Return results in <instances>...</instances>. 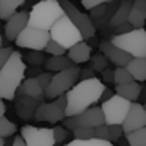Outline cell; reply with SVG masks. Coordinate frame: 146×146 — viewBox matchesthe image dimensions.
Returning a JSON list of instances; mask_svg holds the SVG:
<instances>
[{"label": "cell", "mask_w": 146, "mask_h": 146, "mask_svg": "<svg viewBox=\"0 0 146 146\" xmlns=\"http://www.w3.org/2000/svg\"><path fill=\"white\" fill-rule=\"evenodd\" d=\"M132 29H133V27L126 21V22L119 24V25H116V27H113V32L116 33V35H119V33H126V32H129V30H132Z\"/></svg>", "instance_id": "ab89813d"}, {"label": "cell", "mask_w": 146, "mask_h": 146, "mask_svg": "<svg viewBox=\"0 0 146 146\" xmlns=\"http://www.w3.org/2000/svg\"><path fill=\"white\" fill-rule=\"evenodd\" d=\"M115 93H116L118 96H121V98H124V99H127V101L133 102V101H137V99L140 98L141 85H140V82L132 80V82L123 83V85H116Z\"/></svg>", "instance_id": "44dd1931"}, {"label": "cell", "mask_w": 146, "mask_h": 146, "mask_svg": "<svg viewBox=\"0 0 146 146\" xmlns=\"http://www.w3.org/2000/svg\"><path fill=\"white\" fill-rule=\"evenodd\" d=\"M64 146H115L111 141H107V140H101V138H85V140H79V138H74L72 141H69L68 145Z\"/></svg>", "instance_id": "484cf974"}, {"label": "cell", "mask_w": 146, "mask_h": 146, "mask_svg": "<svg viewBox=\"0 0 146 146\" xmlns=\"http://www.w3.org/2000/svg\"><path fill=\"white\" fill-rule=\"evenodd\" d=\"M126 68L135 82H145L146 80V57H132L126 63Z\"/></svg>", "instance_id": "d6986e66"}, {"label": "cell", "mask_w": 146, "mask_h": 146, "mask_svg": "<svg viewBox=\"0 0 146 146\" xmlns=\"http://www.w3.org/2000/svg\"><path fill=\"white\" fill-rule=\"evenodd\" d=\"M145 21H146V0H132V7H130L129 16H127V22L133 29H140V27H145Z\"/></svg>", "instance_id": "2e32d148"}, {"label": "cell", "mask_w": 146, "mask_h": 146, "mask_svg": "<svg viewBox=\"0 0 146 146\" xmlns=\"http://www.w3.org/2000/svg\"><path fill=\"white\" fill-rule=\"evenodd\" d=\"M123 132H130V130L140 129V127H146V111L145 107L141 104H138L137 101L130 102V107L126 113V118L121 123Z\"/></svg>", "instance_id": "4fadbf2b"}, {"label": "cell", "mask_w": 146, "mask_h": 146, "mask_svg": "<svg viewBox=\"0 0 146 146\" xmlns=\"http://www.w3.org/2000/svg\"><path fill=\"white\" fill-rule=\"evenodd\" d=\"M0 47H2V36H0Z\"/></svg>", "instance_id": "7dc6e473"}, {"label": "cell", "mask_w": 146, "mask_h": 146, "mask_svg": "<svg viewBox=\"0 0 146 146\" xmlns=\"http://www.w3.org/2000/svg\"><path fill=\"white\" fill-rule=\"evenodd\" d=\"M107 8H108V3H101V5H96V7H93L91 10V19H96V17H101V16H104L105 14V11H107Z\"/></svg>", "instance_id": "d590c367"}, {"label": "cell", "mask_w": 146, "mask_h": 146, "mask_svg": "<svg viewBox=\"0 0 146 146\" xmlns=\"http://www.w3.org/2000/svg\"><path fill=\"white\" fill-rule=\"evenodd\" d=\"M58 3L63 8V13L69 17V21L77 27L83 39H90L96 35V27L93 24V19L86 14H83L80 10H77L76 5L71 3L69 0H58Z\"/></svg>", "instance_id": "52a82bcc"}, {"label": "cell", "mask_w": 146, "mask_h": 146, "mask_svg": "<svg viewBox=\"0 0 146 146\" xmlns=\"http://www.w3.org/2000/svg\"><path fill=\"white\" fill-rule=\"evenodd\" d=\"M64 107H66L64 94L57 96L52 102H41L36 107L33 118L36 121H46V123H60L64 118Z\"/></svg>", "instance_id": "8fae6325"}, {"label": "cell", "mask_w": 146, "mask_h": 146, "mask_svg": "<svg viewBox=\"0 0 146 146\" xmlns=\"http://www.w3.org/2000/svg\"><path fill=\"white\" fill-rule=\"evenodd\" d=\"M49 36L55 42L63 46L64 49H69L71 46H74L76 42L83 39L80 32L77 30V27L71 22L66 14H63L54 22V25L49 29Z\"/></svg>", "instance_id": "5b68a950"}, {"label": "cell", "mask_w": 146, "mask_h": 146, "mask_svg": "<svg viewBox=\"0 0 146 146\" xmlns=\"http://www.w3.org/2000/svg\"><path fill=\"white\" fill-rule=\"evenodd\" d=\"M110 42L127 52L130 57H146V30L143 27L115 35Z\"/></svg>", "instance_id": "277c9868"}, {"label": "cell", "mask_w": 146, "mask_h": 146, "mask_svg": "<svg viewBox=\"0 0 146 146\" xmlns=\"http://www.w3.org/2000/svg\"><path fill=\"white\" fill-rule=\"evenodd\" d=\"M25 60H29L33 64H41L44 61V55L41 54V50H33V52L25 55Z\"/></svg>", "instance_id": "e575fe53"}, {"label": "cell", "mask_w": 146, "mask_h": 146, "mask_svg": "<svg viewBox=\"0 0 146 146\" xmlns=\"http://www.w3.org/2000/svg\"><path fill=\"white\" fill-rule=\"evenodd\" d=\"M79 68L71 66L66 69L57 71L54 76L50 77V82L44 90V98L47 99H54L57 96H61L79 80Z\"/></svg>", "instance_id": "8992f818"}, {"label": "cell", "mask_w": 146, "mask_h": 146, "mask_svg": "<svg viewBox=\"0 0 146 146\" xmlns=\"http://www.w3.org/2000/svg\"><path fill=\"white\" fill-rule=\"evenodd\" d=\"M19 93V96H29V98H35V99H42L44 98V90L39 86L38 80L35 77H29L24 79L21 82L19 88H17L16 94Z\"/></svg>", "instance_id": "ffe728a7"}, {"label": "cell", "mask_w": 146, "mask_h": 146, "mask_svg": "<svg viewBox=\"0 0 146 146\" xmlns=\"http://www.w3.org/2000/svg\"><path fill=\"white\" fill-rule=\"evenodd\" d=\"M11 146H25V143H24V140L21 138V135H19V137H14V138H13Z\"/></svg>", "instance_id": "ee69618b"}, {"label": "cell", "mask_w": 146, "mask_h": 146, "mask_svg": "<svg viewBox=\"0 0 146 146\" xmlns=\"http://www.w3.org/2000/svg\"><path fill=\"white\" fill-rule=\"evenodd\" d=\"M50 77H52V74H50V72H41V74H38V76H36L35 79L38 80L39 86H41L42 90H46V86H47V85H49V82H50Z\"/></svg>", "instance_id": "8d00e7d4"}, {"label": "cell", "mask_w": 146, "mask_h": 146, "mask_svg": "<svg viewBox=\"0 0 146 146\" xmlns=\"http://www.w3.org/2000/svg\"><path fill=\"white\" fill-rule=\"evenodd\" d=\"M113 94H115V91H111L110 88H107V86H105V88H104V91L101 93V98H99V101H102V102H104V101H107V99L110 98V96H113Z\"/></svg>", "instance_id": "7bdbcfd3"}, {"label": "cell", "mask_w": 146, "mask_h": 146, "mask_svg": "<svg viewBox=\"0 0 146 146\" xmlns=\"http://www.w3.org/2000/svg\"><path fill=\"white\" fill-rule=\"evenodd\" d=\"M50 39L49 36V30H41L36 27L25 25L21 33L16 36L14 42L17 47L22 49H30V50H44L47 41Z\"/></svg>", "instance_id": "9c48e42d"}, {"label": "cell", "mask_w": 146, "mask_h": 146, "mask_svg": "<svg viewBox=\"0 0 146 146\" xmlns=\"http://www.w3.org/2000/svg\"><path fill=\"white\" fill-rule=\"evenodd\" d=\"M61 121H63L64 129L72 130V129H76V127H96V126L104 123V116H102L101 107L91 105V107L85 108L83 111H80V113H77V115L64 116Z\"/></svg>", "instance_id": "30bf717a"}, {"label": "cell", "mask_w": 146, "mask_h": 146, "mask_svg": "<svg viewBox=\"0 0 146 146\" xmlns=\"http://www.w3.org/2000/svg\"><path fill=\"white\" fill-rule=\"evenodd\" d=\"M17 130L16 124L13 123V121H10L8 118L3 116H0V138H7V137H11L14 135Z\"/></svg>", "instance_id": "4316f807"}, {"label": "cell", "mask_w": 146, "mask_h": 146, "mask_svg": "<svg viewBox=\"0 0 146 146\" xmlns=\"http://www.w3.org/2000/svg\"><path fill=\"white\" fill-rule=\"evenodd\" d=\"M74 138L85 140V138H93L94 137V127H76L71 130Z\"/></svg>", "instance_id": "f546056e"}, {"label": "cell", "mask_w": 146, "mask_h": 146, "mask_svg": "<svg viewBox=\"0 0 146 146\" xmlns=\"http://www.w3.org/2000/svg\"><path fill=\"white\" fill-rule=\"evenodd\" d=\"M5 24V36H7L10 41H14L16 36L21 33V30L27 25V21H29V13L25 11H16L13 13Z\"/></svg>", "instance_id": "9a60e30c"}, {"label": "cell", "mask_w": 146, "mask_h": 146, "mask_svg": "<svg viewBox=\"0 0 146 146\" xmlns=\"http://www.w3.org/2000/svg\"><path fill=\"white\" fill-rule=\"evenodd\" d=\"M102 80H104L105 83L113 82V71H110V69H107V68H104V69H102Z\"/></svg>", "instance_id": "60d3db41"}, {"label": "cell", "mask_w": 146, "mask_h": 146, "mask_svg": "<svg viewBox=\"0 0 146 146\" xmlns=\"http://www.w3.org/2000/svg\"><path fill=\"white\" fill-rule=\"evenodd\" d=\"M25 63L19 52H11L10 58L0 69V99L13 101L21 82L25 79Z\"/></svg>", "instance_id": "7a4b0ae2"}, {"label": "cell", "mask_w": 146, "mask_h": 146, "mask_svg": "<svg viewBox=\"0 0 146 146\" xmlns=\"http://www.w3.org/2000/svg\"><path fill=\"white\" fill-rule=\"evenodd\" d=\"M52 130H54V140H55V143H61V141H64V140H66L68 129H64L63 126H55Z\"/></svg>", "instance_id": "d6a6232c"}, {"label": "cell", "mask_w": 146, "mask_h": 146, "mask_svg": "<svg viewBox=\"0 0 146 146\" xmlns=\"http://www.w3.org/2000/svg\"><path fill=\"white\" fill-rule=\"evenodd\" d=\"M123 135H124V132H123L121 124H110V126H108V141L116 143L123 138Z\"/></svg>", "instance_id": "f1b7e54d"}, {"label": "cell", "mask_w": 146, "mask_h": 146, "mask_svg": "<svg viewBox=\"0 0 146 146\" xmlns=\"http://www.w3.org/2000/svg\"><path fill=\"white\" fill-rule=\"evenodd\" d=\"M132 76L124 66H116V69L113 71V83H116V85H123V83L132 82Z\"/></svg>", "instance_id": "83f0119b"}, {"label": "cell", "mask_w": 146, "mask_h": 146, "mask_svg": "<svg viewBox=\"0 0 146 146\" xmlns=\"http://www.w3.org/2000/svg\"><path fill=\"white\" fill-rule=\"evenodd\" d=\"M79 77L82 80H85V79H91V77H96V76L93 69H83V71H79Z\"/></svg>", "instance_id": "b9f144b4"}, {"label": "cell", "mask_w": 146, "mask_h": 146, "mask_svg": "<svg viewBox=\"0 0 146 146\" xmlns=\"http://www.w3.org/2000/svg\"><path fill=\"white\" fill-rule=\"evenodd\" d=\"M130 107V101L121 98L115 93L113 96L102 102L101 110H102V116H104V123L105 124H121L123 119L126 118V113Z\"/></svg>", "instance_id": "ba28073f"}, {"label": "cell", "mask_w": 146, "mask_h": 146, "mask_svg": "<svg viewBox=\"0 0 146 146\" xmlns=\"http://www.w3.org/2000/svg\"><path fill=\"white\" fill-rule=\"evenodd\" d=\"M21 138L25 146H52L55 143L54 130L49 127L24 126L21 129Z\"/></svg>", "instance_id": "7c38bea8"}, {"label": "cell", "mask_w": 146, "mask_h": 146, "mask_svg": "<svg viewBox=\"0 0 146 146\" xmlns=\"http://www.w3.org/2000/svg\"><path fill=\"white\" fill-rule=\"evenodd\" d=\"M94 137L101 140H107L108 141V126L105 123L99 124V126L94 127Z\"/></svg>", "instance_id": "836d02e7"}, {"label": "cell", "mask_w": 146, "mask_h": 146, "mask_svg": "<svg viewBox=\"0 0 146 146\" xmlns=\"http://www.w3.org/2000/svg\"><path fill=\"white\" fill-rule=\"evenodd\" d=\"M108 2H111V0H82V5H83V8H86V10H91V8L96 7V5L108 3Z\"/></svg>", "instance_id": "f35d334b"}, {"label": "cell", "mask_w": 146, "mask_h": 146, "mask_svg": "<svg viewBox=\"0 0 146 146\" xmlns=\"http://www.w3.org/2000/svg\"><path fill=\"white\" fill-rule=\"evenodd\" d=\"M42 102V99H35V98H29V96H21L16 101V111L22 119H30L33 118L36 107Z\"/></svg>", "instance_id": "e0dca14e"}, {"label": "cell", "mask_w": 146, "mask_h": 146, "mask_svg": "<svg viewBox=\"0 0 146 146\" xmlns=\"http://www.w3.org/2000/svg\"><path fill=\"white\" fill-rule=\"evenodd\" d=\"M5 111H7V107H5V102L3 99H0V116H3Z\"/></svg>", "instance_id": "f6af8a7d"}, {"label": "cell", "mask_w": 146, "mask_h": 146, "mask_svg": "<svg viewBox=\"0 0 146 146\" xmlns=\"http://www.w3.org/2000/svg\"><path fill=\"white\" fill-rule=\"evenodd\" d=\"M24 3L25 0H0V19H8Z\"/></svg>", "instance_id": "d4e9b609"}, {"label": "cell", "mask_w": 146, "mask_h": 146, "mask_svg": "<svg viewBox=\"0 0 146 146\" xmlns=\"http://www.w3.org/2000/svg\"><path fill=\"white\" fill-rule=\"evenodd\" d=\"M66 50H68L66 57L76 64L86 63V61L91 58V47H90L86 42H83V39L79 41V42H76L74 46H71V47L66 49Z\"/></svg>", "instance_id": "ac0fdd59"}, {"label": "cell", "mask_w": 146, "mask_h": 146, "mask_svg": "<svg viewBox=\"0 0 146 146\" xmlns=\"http://www.w3.org/2000/svg\"><path fill=\"white\" fill-rule=\"evenodd\" d=\"M3 143H5V138H0V146H3Z\"/></svg>", "instance_id": "bcb514c9"}, {"label": "cell", "mask_w": 146, "mask_h": 146, "mask_svg": "<svg viewBox=\"0 0 146 146\" xmlns=\"http://www.w3.org/2000/svg\"><path fill=\"white\" fill-rule=\"evenodd\" d=\"M71 66H74V64L66 55H52V57L46 61V69L54 71V72L66 69V68H71Z\"/></svg>", "instance_id": "603a6c76"}, {"label": "cell", "mask_w": 146, "mask_h": 146, "mask_svg": "<svg viewBox=\"0 0 146 146\" xmlns=\"http://www.w3.org/2000/svg\"><path fill=\"white\" fill-rule=\"evenodd\" d=\"M130 7H132V0H123L119 3V7L115 10V13L110 17V21H108L110 27H116L119 24L126 22L127 16H129V11H130Z\"/></svg>", "instance_id": "7402d4cb"}, {"label": "cell", "mask_w": 146, "mask_h": 146, "mask_svg": "<svg viewBox=\"0 0 146 146\" xmlns=\"http://www.w3.org/2000/svg\"><path fill=\"white\" fill-rule=\"evenodd\" d=\"M104 68H107V58L104 57L102 54L93 57V71H102Z\"/></svg>", "instance_id": "1f68e13d"}, {"label": "cell", "mask_w": 146, "mask_h": 146, "mask_svg": "<svg viewBox=\"0 0 146 146\" xmlns=\"http://www.w3.org/2000/svg\"><path fill=\"white\" fill-rule=\"evenodd\" d=\"M11 52H13L11 47H0V69H2V66H3V64L7 63V60L10 58Z\"/></svg>", "instance_id": "74e56055"}, {"label": "cell", "mask_w": 146, "mask_h": 146, "mask_svg": "<svg viewBox=\"0 0 146 146\" xmlns=\"http://www.w3.org/2000/svg\"><path fill=\"white\" fill-rule=\"evenodd\" d=\"M105 85L102 80L98 77H91V79L80 80L79 83H74L66 93H64V99H66V107H64V116H72L85 108L96 105L99 102L101 93L104 91Z\"/></svg>", "instance_id": "6da1fadb"}, {"label": "cell", "mask_w": 146, "mask_h": 146, "mask_svg": "<svg viewBox=\"0 0 146 146\" xmlns=\"http://www.w3.org/2000/svg\"><path fill=\"white\" fill-rule=\"evenodd\" d=\"M63 14V8L58 3V0H39L38 3L33 5L32 11L29 13L27 25L41 30H49L55 21Z\"/></svg>", "instance_id": "3957f363"}, {"label": "cell", "mask_w": 146, "mask_h": 146, "mask_svg": "<svg viewBox=\"0 0 146 146\" xmlns=\"http://www.w3.org/2000/svg\"><path fill=\"white\" fill-rule=\"evenodd\" d=\"M123 137L126 138L129 146H146V127H140V129L126 132Z\"/></svg>", "instance_id": "cb8c5ba5"}, {"label": "cell", "mask_w": 146, "mask_h": 146, "mask_svg": "<svg viewBox=\"0 0 146 146\" xmlns=\"http://www.w3.org/2000/svg\"><path fill=\"white\" fill-rule=\"evenodd\" d=\"M44 50L47 52L49 55H64L66 54V49L63 46H60L58 42H55L54 39H49L47 44H46Z\"/></svg>", "instance_id": "4dcf8cb0"}, {"label": "cell", "mask_w": 146, "mask_h": 146, "mask_svg": "<svg viewBox=\"0 0 146 146\" xmlns=\"http://www.w3.org/2000/svg\"><path fill=\"white\" fill-rule=\"evenodd\" d=\"M99 50H101V54L107 58V61H111L115 66H126V63L132 58L127 52H124V50H121L119 47L113 46L110 41L99 42Z\"/></svg>", "instance_id": "5bb4252c"}]
</instances>
